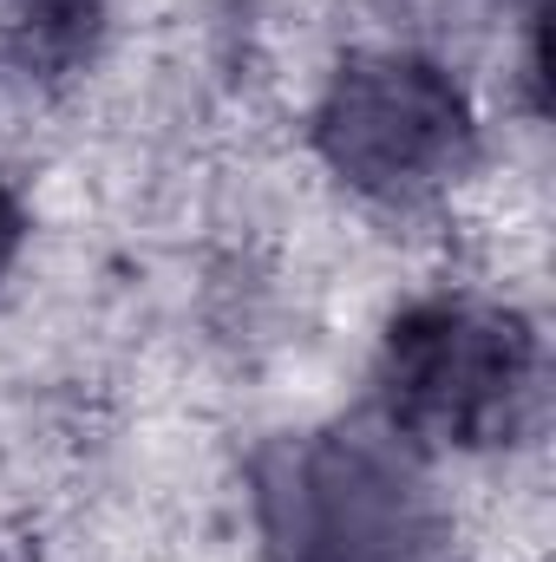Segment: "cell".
Listing matches in <instances>:
<instances>
[{
	"mask_svg": "<svg viewBox=\"0 0 556 562\" xmlns=\"http://www.w3.org/2000/svg\"><path fill=\"white\" fill-rule=\"evenodd\" d=\"M13 26V53L33 72H73L92 53L99 0H0Z\"/></svg>",
	"mask_w": 556,
	"mask_h": 562,
	"instance_id": "3",
	"label": "cell"
},
{
	"mask_svg": "<svg viewBox=\"0 0 556 562\" xmlns=\"http://www.w3.org/2000/svg\"><path fill=\"white\" fill-rule=\"evenodd\" d=\"M20 243H26V210H20V196H13V183L0 177V276L13 269V256H20Z\"/></svg>",
	"mask_w": 556,
	"mask_h": 562,
	"instance_id": "4",
	"label": "cell"
},
{
	"mask_svg": "<svg viewBox=\"0 0 556 562\" xmlns=\"http://www.w3.org/2000/svg\"><path fill=\"white\" fill-rule=\"evenodd\" d=\"M321 150L334 157V170L347 183L400 203V196H425L465 170L471 112L438 66L367 53V59L341 66V79L321 105Z\"/></svg>",
	"mask_w": 556,
	"mask_h": 562,
	"instance_id": "2",
	"label": "cell"
},
{
	"mask_svg": "<svg viewBox=\"0 0 556 562\" xmlns=\"http://www.w3.org/2000/svg\"><path fill=\"white\" fill-rule=\"evenodd\" d=\"M380 406L393 431L425 445H511L537 413L531 321L465 294H432L407 307L380 347Z\"/></svg>",
	"mask_w": 556,
	"mask_h": 562,
	"instance_id": "1",
	"label": "cell"
}]
</instances>
